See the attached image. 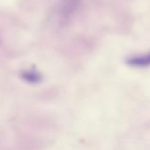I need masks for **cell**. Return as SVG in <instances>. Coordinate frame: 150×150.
Here are the masks:
<instances>
[{"mask_svg": "<svg viewBox=\"0 0 150 150\" xmlns=\"http://www.w3.org/2000/svg\"><path fill=\"white\" fill-rule=\"evenodd\" d=\"M81 0H62L58 4V13L63 18L72 15L81 5Z\"/></svg>", "mask_w": 150, "mask_h": 150, "instance_id": "obj_1", "label": "cell"}, {"mask_svg": "<svg viewBox=\"0 0 150 150\" xmlns=\"http://www.w3.org/2000/svg\"><path fill=\"white\" fill-rule=\"evenodd\" d=\"M128 65L133 67H146L150 65V52L144 55L130 57L126 59Z\"/></svg>", "mask_w": 150, "mask_h": 150, "instance_id": "obj_2", "label": "cell"}, {"mask_svg": "<svg viewBox=\"0 0 150 150\" xmlns=\"http://www.w3.org/2000/svg\"><path fill=\"white\" fill-rule=\"evenodd\" d=\"M23 80L27 81L29 83H38L42 80L41 74L36 71H28L22 73Z\"/></svg>", "mask_w": 150, "mask_h": 150, "instance_id": "obj_3", "label": "cell"}]
</instances>
